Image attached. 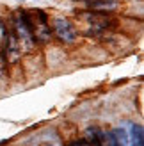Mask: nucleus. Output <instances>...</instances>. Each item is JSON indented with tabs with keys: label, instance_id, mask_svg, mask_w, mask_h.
Wrapping results in <instances>:
<instances>
[{
	"label": "nucleus",
	"instance_id": "obj_6",
	"mask_svg": "<svg viewBox=\"0 0 144 146\" xmlns=\"http://www.w3.org/2000/svg\"><path fill=\"white\" fill-rule=\"evenodd\" d=\"M68 146H91L87 143V139H75V141H71Z\"/></svg>",
	"mask_w": 144,
	"mask_h": 146
},
{
	"label": "nucleus",
	"instance_id": "obj_4",
	"mask_svg": "<svg viewBox=\"0 0 144 146\" xmlns=\"http://www.w3.org/2000/svg\"><path fill=\"white\" fill-rule=\"evenodd\" d=\"M85 135L91 146H105V132H102L98 127H89Z\"/></svg>",
	"mask_w": 144,
	"mask_h": 146
},
{
	"label": "nucleus",
	"instance_id": "obj_2",
	"mask_svg": "<svg viewBox=\"0 0 144 146\" xmlns=\"http://www.w3.org/2000/svg\"><path fill=\"white\" fill-rule=\"evenodd\" d=\"M105 146H128V128L118 127L105 134Z\"/></svg>",
	"mask_w": 144,
	"mask_h": 146
},
{
	"label": "nucleus",
	"instance_id": "obj_5",
	"mask_svg": "<svg viewBox=\"0 0 144 146\" xmlns=\"http://www.w3.org/2000/svg\"><path fill=\"white\" fill-rule=\"evenodd\" d=\"M85 4L94 11H112L118 5L116 0H85Z\"/></svg>",
	"mask_w": 144,
	"mask_h": 146
},
{
	"label": "nucleus",
	"instance_id": "obj_1",
	"mask_svg": "<svg viewBox=\"0 0 144 146\" xmlns=\"http://www.w3.org/2000/svg\"><path fill=\"white\" fill-rule=\"evenodd\" d=\"M54 31L57 34V38L64 43H73L77 39V31L66 18H55L54 20Z\"/></svg>",
	"mask_w": 144,
	"mask_h": 146
},
{
	"label": "nucleus",
	"instance_id": "obj_3",
	"mask_svg": "<svg viewBox=\"0 0 144 146\" xmlns=\"http://www.w3.org/2000/svg\"><path fill=\"white\" fill-rule=\"evenodd\" d=\"M128 146H144V130L141 125H132L128 128Z\"/></svg>",
	"mask_w": 144,
	"mask_h": 146
}]
</instances>
